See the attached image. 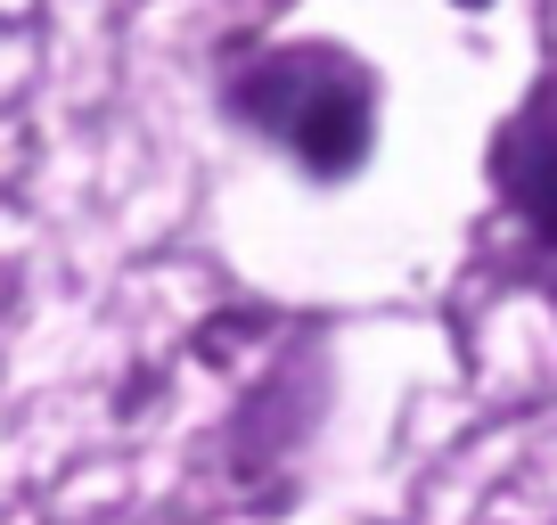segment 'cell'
I'll use <instances>...</instances> for the list:
<instances>
[{
	"mask_svg": "<svg viewBox=\"0 0 557 525\" xmlns=\"http://www.w3.org/2000/svg\"><path fill=\"white\" fill-rule=\"evenodd\" d=\"M238 107L278 132L312 173H352L369 157V83L336 50H287L238 83Z\"/></svg>",
	"mask_w": 557,
	"mask_h": 525,
	"instance_id": "obj_1",
	"label": "cell"
}]
</instances>
